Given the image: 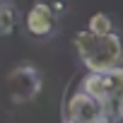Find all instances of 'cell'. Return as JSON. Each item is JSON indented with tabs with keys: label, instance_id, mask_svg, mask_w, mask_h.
Here are the masks:
<instances>
[{
	"label": "cell",
	"instance_id": "3",
	"mask_svg": "<svg viewBox=\"0 0 123 123\" xmlns=\"http://www.w3.org/2000/svg\"><path fill=\"white\" fill-rule=\"evenodd\" d=\"M106 111V106L97 99H92L89 94L85 92H77L73 97V101L65 106V121H73V123H92L94 118H99L101 113Z\"/></svg>",
	"mask_w": 123,
	"mask_h": 123
},
{
	"label": "cell",
	"instance_id": "2",
	"mask_svg": "<svg viewBox=\"0 0 123 123\" xmlns=\"http://www.w3.org/2000/svg\"><path fill=\"white\" fill-rule=\"evenodd\" d=\"M41 73L31 63H19L15 70L7 75V87H10V99L12 104H27L41 92Z\"/></svg>",
	"mask_w": 123,
	"mask_h": 123
},
{
	"label": "cell",
	"instance_id": "9",
	"mask_svg": "<svg viewBox=\"0 0 123 123\" xmlns=\"http://www.w3.org/2000/svg\"><path fill=\"white\" fill-rule=\"evenodd\" d=\"M92 123H111V118H109V113H106V111H104V113H101V116H99V118H94V121H92Z\"/></svg>",
	"mask_w": 123,
	"mask_h": 123
},
{
	"label": "cell",
	"instance_id": "4",
	"mask_svg": "<svg viewBox=\"0 0 123 123\" xmlns=\"http://www.w3.org/2000/svg\"><path fill=\"white\" fill-rule=\"evenodd\" d=\"M24 27H27V34L29 36H34V39H48V36L55 34V17H46L41 12L27 10Z\"/></svg>",
	"mask_w": 123,
	"mask_h": 123
},
{
	"label": "cell",
	"instance_id": "6",
	"mask_svg": "<svg viewBox=\"0 0 123 123\" xmlns=\"http://www.w3.org/2000/svg\"><path fill=\"white\" fill-rule=\"evenodd\" d=\"M87 31L94 34V36L111 34V31H113V22H111V17H109L106 12H97V15H92V19H89V24H87Z\"/></svg>",
	"mask_w": 123,
	"mask_h": 123
},
{
	"label": "cell",
	"instance_id": "8",
	"mask_svg": "<svg viewBox=\"0 0 123 123\" xmlns=\"http://www.w3.org/2000/svg\"><path fill=\"white\" fill-rule=\"evenodd\" d=\"M34 3H39V0H15V7H24V10H29Z\"/></svg>",
	"mask_w": 123,
	"mask_h": 123
},
{
	"label": "cell",
	"instance_id": "5",
	"mask_svg": "<svg viewBox=\"0 0 123 123\" xmlns=\"http://www.w3.org/2000/svg\"><path fill=\"white\" fill-rule=\"evenodd\" d=\"M80 92H85V94H89L92 99H97V101H106V89H104V77H101V73H87L85 75V80H82V89Z\"/></svg>",
	"mask_w": 123,
	"mask_h": 123
},
{
	"label": "cell",
	"instance_id": "7",
	"mask_svg": "<svg viewBox=\"0 0 123 123\" xmlns=\"http://www.w3.org/2000/svg\"><path fill=\"white\" fill-rule=\"evenodd\" d=\"M15 22H17L15 5L7 0H0V34H10L15 29Z\"/></svg>",
	"mask_w": 123,
	"mask_h": 123
},
{
	"label": "cell",
	"instance_id": "1",
	"mask_svg": "<svg viewBox=\"0 0 123 123\" xmlns=\"http://www.w3.org/2000/svg\"><path fill=\"white\" fill-rule=\"evenodd\" d=\"M77 55L85 63V68L89 73H106L111 68H116L123 58V39L111 31L104 36H94L87 29H82L80 34H75L73 39Z\"/></svg>",
	"mask_w": 123,
	"mask_h": 123
}]
</instances>
